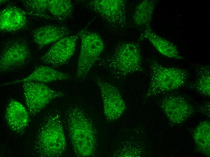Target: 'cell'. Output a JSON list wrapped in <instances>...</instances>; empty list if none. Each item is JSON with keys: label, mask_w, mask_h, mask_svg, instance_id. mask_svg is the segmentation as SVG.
<instances>
[{"label": "cell", "mask_w": 210, "mask_h": 157, "mask_svg": "<svg viewBox=\"0 0 210 157\" xmlns=\"http://www.w3.org/2000/svg\"><path fill=\"white\" fill-rule=\"evenodd\" d=\"M63 122L75 155L94 156L97 133L93 121L84 109L76 105L70 107L65 112Z\"/></svg>", "instance_id": "cell-1"}, {"label": "cell", "mask_w": 210, "mask_h": 157, "mask_svg": "<svg viewBox=\"0 0 210 157\" xmlns=\"http://www.w3.org/2000/svg\"><path fill=\"white\" fill-rule=\"evenodd\" d=\"M95 81L100 90L103 103L105 116L108 122L118 120L126 110V107L118 88L98 77Z\"/></svg>", "instance_id": "cell-9"}, {"label": "cell", "mask_w": 210, "mask_h": 157, "mask_svg": "<svg viewBox=\"0 0 210 157\" xmlns=\"http://www.w3.org/2000/svg\"><path fill=\"white\" fill-rule=\"evenodd\" d=\"M61 117L60 111L54 109L43 118L33 147L39 156L59 157L65 153L67 143Z\"/></svg>", "instance_id": "cell-2"}, {"label": "cell", "mask_w": 210, "mask_h": 157, "mask_svg": "<svg viewBox=\"0 0 210 157\" xmlns=\"http://www.w3.org/2000/svg\"><path fill=\"white\" fill-rule=\"evenodd\" d=\"M98 61L100 66L108 69L118 79L143 71L140 46L135 42L120 43L111 55Z\"/></svg>", "instance_id": "cell-3"}, {"label": "cell", "mask_w": 210, "mask_h": 157, "mask_svg": "<svg viewBox=\"0 0 210 157\" xmlns=\"http://www.w3.org/2000/svg\"><path fill=\"white\" fill-rule=\"evenodd\" d=\"M81 34V31L77 34L64 37L55 42L41 57V60L52 68L67 63L75 53Z\"/></svg>", "instance_id": "cell-11"}, {"label": "cell", "mask_w": 210, "mask_h": 157, "mask_svg": "<svg viewBox=\"0 0 210 157\" xmlns=\"http://www.w3.org/2000/svg\"><path fill=\"white\" fill-rule=\"evenodd\" d=\"M7 0H0V4H4L5 2H6Z\"/></svg>", "instance_id": "cell-23"}, {"label": "cell", "mask_w": 210, "mask_h": 157, "mask_svg": "<svg viewBox=\"0 0 210 157\" xmlns=\"http://www.w3.org/2000/svg\"><path fill=\"white\" fill-rule=\"evenodd\" d=\"M159 105L168 120L173 124L183 123L194 113V109L191 104L179 95H167L160 101Z\"/></svg>", "instance_id": "cell-12"}, {"label": "cell", "mask_w": 210, "mask_h": 157, "mask_svg": "<svg viewBox=\"0 0 210 157\" xmlns=\"http://www.w3.org/2000/svg\"><path fill=\"white\" fill-rule=\"evenodd\" d=\"M26 13L18 7L9 5L0 12V30L1 32H14L27 27Z\"/></svg>", "instance_id": "cell-13"}, {"label": "cell", "mask_w": 210, "mask_h": 157, "mask_svg": "<svg viewBox=\"0 0 210 157\" xmlns=\"http://www.w3.org/2000/svg\"><path fill=\"white\" fill-rule=\"evenodd\" d=\"M198 110L200 113L210 117V102L207 101L201 105Z\"/></svg>", "instance_id": "cell-22"}, {"label": "cell", "mask_w": 210, "mask_h": 157, "mask_svg": "<svg viewBox=\"0 0 210 157\" xmlns=\"http://www.w3.org/2000/svg\"><path fill=\"white\" fill-rule=\"evenodd\" d=\"M68 74L57 70L52 67L40 66L36 67L33 72L23 79L2 83L1 86L8 85L27 81L43 83L55 81L68 80L71 78Z\"/></svg>", "instance_id": "cell-15"}, {"label": "cell", "mask_w": 210, "mask_h": 157, "mask_svg": "<svg viewBox=\"0 0 210 157\" xmlns=\"http://www.w3.org/2000/svg\"><path fill=\"white\" fill-rule=\"evenodd\" d=\"M149 67L151 78L148 88L145 96V99L183 86L189 76L188 72L185 69L165 67L154 59L150 62Z\"/></svg>", "instance_id": "cell-4"}, {"label": "cell", "mask_w": 210, "mask_h": 157, "mask_svg": "<svg viewBox=\"0 0 210 157\" xmlns=\"http://www.w3.org/2000/svg\"><path fill=\"white\" fill-rule=\"evenodd\" d=\"M157 2L156 0H145L137 5L132 17L135 24L145 28L150 26Z\"/></svg>", "instance_id": "cell-18"}, {"label": "cell", "mask_w": 210, "mask_h": 157, "mask_svg": "<svg viewBox=\"0 0 210 157\" xmlns=\"http://www.w3.org/2000/svg\"><path fill=\"white\" fill-rule=\"evenodd\" d=\"M89 8L98 14L109 24L116 27H125L126 24L125 0H92L88 3Z\"/></svg>", "instance_id": "cell-10"}, {"label": "cell", "mask_w": 210, "mask_h": 157, "mask_svg": "<svg viewBox=\"0 0 210 157\" xmlns=\"http://www.w3.org/2000/svg\"><path fill=\"white\" fill-rule=\"evenodd\" d=\"M81 44L76 74V78L84 80L91 69L99 59L104 48L101 37L95 32L81 30Z\"/></svg>", "instance_id": "cell-5"}, {"label": "cell", "mask_w": 210, "mask_h": 157, "mask_svg": "<svg viewBox=\"0 0 210 157\" xmlns=\"http://www.w3.org/2000/svg\"><path fill=\"white\" fill-rule=\"evenodd\" d=\"M192 137L198 151L210 156V124L208 121L201 122L194 129Z\"/></svg>", "instance_id": "cell-19"}, {"label": "cell", "mask_w": 210, "mask_h": 157, "mask_svg": "<svg viewBox=\"0 0 210 157\" xmlns=\"http://www.w3.org/2000/svg\"><path fill=\"white\" fill-rule=\"evenodd\" d=\"M29 115L23 105L14 99H11L6 109L5 117L10 129L21 135L29 124Z\"/></svg>", "instance_id": "cell-14"}, {"label": "cell", "mask_w": 210, "mask_h": 157, "mask_svg": "<svg viewBox=\"0 0 210 157\" xmlns=\"http://www.w3.org/2000/svg\"><path fill=\"white\" fill-rule=\"evenodd\" d=\"M197 78L191 88L200 94L209 97L210 94V67L209 65H199L196 68Z\"/></svg>", "instance_id": "cell-20"}, {"label": "cell", "mask_w": 210, "mask_h": 157, "mask_svg": "<svg viewBox=\"0 0 210 157\" xmlns=\"http://www.w3.org/2000/svg\"><path fill=\"white\" fill-rule=\"evenodd\" d=\"M27 14L44 19L62 21L71 18L74 6L69 0H26Z\"/></svg>", "instance_id": "cell-6"}, {"label": "cell", "mask_w": 210, "mask_h": 157, "mask_svg": "<svg viewBox=\"0 0 210 157\" xmlns=\"http://www.w3.org/2000/svg\"><path fill=\"white\" fill-rule=\"evenodd\" d=\"M139 39L148 40L159 53L165 56L178 59H183L175 45L155 33L150 26L145 28Z\"/></svg>", "instance_id": "cell-17"}, {"label": "cell", "mask_w": 210, "mask_h": 157, "mask_svg": "<svg viewBox=\"0 0 210 157\" xmlns=\"http://www.w3.org/2000/svg\"><path fill=\"white\" fill-rule=\"evenodd\" d=\"M143 149L134 142H125L113 155L116 157H138L142 155Z\"/></svg>", "instance_id": "cell-21"}, {"label": "cell", "mask_w": 210, "mask_h": 157, "mask_svg": "<svg viewBox=\"0 0 210 157\" xmlns=\"http://www.w3.org/2000/svg\"><path fill=\"white\" fill-rule=\"evenodd\" d=\"M23 83L25 102L32 117L39 114L54 99L64 95L63 92L52 89L43 83L27 81Z\"/></svg>", "instance_id": "cell-7"}, {"label": "cell", "mask_w": 210, "mask_h": 157, "mask_svg": "<svg viewBox=\"0 0 210 157\" xmlns=\"http://www.w3.org/2000/svg\"><path fill=\"white\" fill-rule=\"evenodd\" d=\"M30 53L27 42L22 39L10 40L5 44L0 57V71L5 73L22 68L29 61Z\"/></svg>", "instance_id": "cell-8"}, {"label": "cell", "mask_w": 210, "mask_h": 157, "mask_svg": "<svg viewBox=\"0 0 210 157\" xmlns=\"http://www.w3.org/2000/svg\"><path fill=\"white\" fill-rule=\"evenodd\" d=\"M71 33L70 30L65 26L48 25L34 30L33 39L38 47L42 48Z\"/></svg>", "instance_id": "cell-16"}]
</instances>
